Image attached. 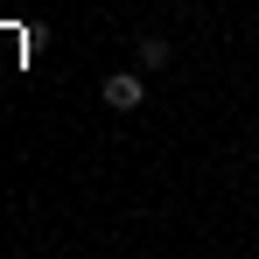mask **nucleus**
<instances>
[{
	"label": "nucleus",
	"instance_id": "1",
	"mask_svg": "<svg viewBox=\"0 0 259 259\" xmlns=\"http://www.w3.org/2000/svg\"><path fill=\"white\" fill-rule=\"evenodd\" d=\"M98 98H105L112 112H140V105H147V70H112V77L98 84Z\"/></svg>",
	"mask_w": 259,
	"mask_h": 259
},
{
	"label": "nucleus",
	"instance_id": "2",
	"mask_svg": "<svg viewBox=\"0 0 259 259\" xmlns=\"http://www.w3.org/2000/svg\"><path fill=\"white\" fill-rule=\"evenodd\" d=\"M133 63H140L147 77H154V70H168V42H161V35H140V42H133Z\"/></svg>",
	"mask_w": 259,
	"mask_h": 259
}]
</instances>
